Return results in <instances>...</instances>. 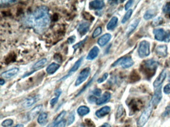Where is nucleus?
Masks as SVG:
<instances>
[{
    "mask_svg": "<svg viewBox=\"0 0 170 127\" xmlns=\"http://www.w3.org/2000/svg\"><path fill=\"white\" fill-rule=\"evenodd\" d=\"M163 11L166 14H170V2H168L164 6Z\"/></svg>",
    "mask_w": 170,
    "mask_h": 127,
    "instance_id": "obj_34",
    "label": "nucleus"
},
{
    "mask_svg": "<svg viewBox=\"0 0 170 127\" xmlns=\"http://www.w3.org/2000/svg\"><path fill=\"white\" fill-rule=\"evenodd\" d=\"M40 95H38L31 98L29 99H27L24 102L22 103V106L24 108H28L32 106L33 104L37 102L38 100H40Z\"/></svg>",
    "mask_w": 170,
    "mask_h": 127,
    "instance_id": "obj_14",
    "label": "nucleus"
},
{
    "mask_svg": "<svg viewBox=\"0 0 170 127\" xmlns=\"http://www.w3.org/2000/svg\"><path fill=\"white\" fill-rule=\"evenodd\" d=\"M134 62L131 57H123L118 59L115 62L112 67H116L118 65H120L123 68H129L134 65Z\"/></svg>",
    "mask_w": 170,
    "mask_h": 127,
    "instance_id": "obj_5",
    "label": "nucleus"
},
{
    "mask_svg": "<svg viewBox=\"0 0 170 127\" xmlns=\"http://www.w3.org/2000/svg\"><path fill=\"white\" fill-rule=\"evenodd\" d=\"M167 73L165 70L162 71L160 74L159 75V77L156 78L155 82L153 83V86L155 88H157L160 87L162 83H163L165 79L166 78Z\"/></svg>",
    "mask_w": 170,
    "mask_h": 127,
    "instance_id": "obj_9",
    "label": "nucleus"
},
{
    "mask_svg": "<svg viewBox=\"0 0 170 127\" xmlns=\"http://www.w3.org/2000/svg\"><path fill=\"white\" fill-rule=\"evenodd\" d=\"M62 92L61 89H57L55 92H54V94L56 95V96L60 97L61 94H62Z\"/></svg>",
    "mask_w": 170,
    "mask_h": 127,
    "instance_id": "obj_45",
    "label": "nucleus"
},
{
    "mask_svg": "<svg viewBox=\"0 0 170 127\" xmlns=\"http://www.w3.org/2000/svg\"><path fill=\"white\" fill-rule=\"evenodd\" d=\"M150 44L147 41L141 42L138 48V54L141 58H145L150 55Z\"/></svg>",
    "mask_w": 170,
    "mask_h": 127,
    "instance_id": "obj_6",
    "label": "nucleus"
},
{
    "mask_svg": "<svg viewBox=\"0 0 170 127\" xmlns=\"http://www.w3.org/2000/svg\"><path fill=\"white\" fill-rule=\"evenodd\" d=\"M94 77H95V76H94L92 78V79H90V81L86 84V86H85V87H83V88L82 89V90H81V91L79 92V93H78L77 96H78V95H80V94H82L83 92H84L85 89L88 88V87L89 86V85H90V84H91L92 82L94 80Z\"/></svg>",
    "mask_w": 170,
    "mask_h": 127,
    "instance_id": "obj_33",
    "label": "nucleus"
},
{
    "mask_svg": "<svg viewBox=\"0 0 170 127\" xmlns=\"http://www.w3.org/2000/svg\"><path fill=\"white\" fill-rule=\"evenodd\" d=\"M59 67H60L59 65L58 64L55 63H52L46 69V71H47V73L49 75H52V74L55 73L59 68Z\"/></svg>",
    "mask_w": 170,
    "mask_h": 127,
    "instance_id": "obj_20",
    "label": "nucleus"
},
{
    "mask_svg": "<svg viewBox=\"0 0 170 127\" xmlns=\"http://www.w3.org/2000/svg\"><path fill=\"white\" fill-rule=\"evenodd\" d=\"M157 12L153 9H150L147 11L144 15V18L146 20H149L153 18L156 15Z\"/></svg>",
    "mask_w": 170,
    "mask_h": 127,
    "instance_id": "obj_23",
    "label": "nucleus"
},
{
    "mask_svg": "<svg viewBox=\"0 0 170 127\" xmlns=\"http://www.w3.org/2000/svg\"><path fill=\"white\" fill-rule=\"evenodd\" d=\"M99 52V49L98 47H93L89 52L88 54L86 57V59L88 60H94L98 57Z\"/></svg>",
    "mask_w": 170,
    "mask_h": 127,
    "instance_id": "obj_18",
    "label": "nucleus"
},
{
    "mask_svg": "<svg viewBox=\"0 0 170 127\" xmlns=\"http://www.w3.org/2000/svg\"><path fill=\"white\" fill-rule=\"evenodd\" d=\"M163 18L161 17H157L152 22V26H160L162 25L163 23Z\"/></svg>",
    "mask_w": 170,
    "mask_h": 127,
    "instance_id": "obj_29",
    "label": "nucleus"
},
{
    "mask_svg": "<svg viewBox=\"0 0 170 127\" xmlns=\"http://www.w3.org/2000/svg\"><path fill=\"white\" fill-rule=\"evenodd\" d=\"M168 48L166 45H161L158 46L156 48V53L159 56L165 57L168 54Z\"/></svg>",
    "mask_w": 170,
    "mask_h": 127,
    "instance_id": "obj_12",
    "label": "nucleus"
},
{
    "mask_svg": "<svg viewBox=\"0 0 170 127\" xmlns=\"http://www.w3.org/2000/svg\"><path fill=\"white\" fill-rule=\"evenodd\" d=\"M58 99H59V97L56 96L55 97L53 98L52 100L50 101V104L52 105H54V104H56L58 101Z\"/></svg>",
    "mask_w": 170,
    "mask_h": 127,
    "instance_id": "obj_43",
    "label": "nucleus"
},
{
    "mask_svg": "<svg viewBox=\"0 0 170 127\" xmlns=\"http://www.w3.org/2000/svg\"><path fill=\"white\" fill-rule=\"evenodd\" d=\"M92 93L94 95H96L97 96H100L101 93H102V92H101V89L99 88H96L93 91Z\"/></svg>",
    "mask_w": 170,
    "mask_h": 127,
    "instance_id": "obj_38",
    "label": "nucleus"
},
{
    "mask_svg": "<svg viewBox=\"0 0 170 127\" xmlns=\"http://www.w3.org/2000/svg\"><path fill=\"white\" fill-rule=\"evenodd\" d=\"M66 121L65 120H62L61 122L58 123V124H57V126H56V127H65V125H66Z\"/></svg>",
    "mask_w": 170,
    "mask_h": 127,
    "instance_id": "obj_44",
    "label": "nucleus"
},
{
    "mask_svg": "<svg viewBox=\"0 0 170 127\" xmlns=\"http://www.w3.org/2000/svg\"><path fill=\"white\" fill-rule=\"evenodd\" d=\"M19 72V68H11L8 71H5L4 72L1 73V76L5 78H11L13 77L15 75H16Z\"/></svg>",
    "mask_w": 170,
    "mask_h": 127,
    "instance_id": "obj_10",
    "label": "nucleus"
},
{
    "mask_svg": "<svg viewBox=\"0 0 170 127\" xmlns=\"http://www.w3.org/2000/svg\"><path fill=\"white\" fill-rule=\"evenodd\" d=\"M42 108V105H37V106L33 108L32 110H31L28 114V118L30 120H32L36 117V116L40 113Z\"/></svg>",
    "mask_w": 170,
    "mask_h": 127,
    "instance_id": "obj_15",
    "label": "nucleus"
},
{
    "mask_svg": "<svg viewBox=\"0 0 170 127\" xmlns=\"http://www.w3.org/2000/svg\"><path fill=\"white\" fill-rule=\"evenodd\" d=\"M169 114H170V104L168 105L166 108L165 110L162 114V116L165 117L166 116H168Z\"/></svg>",
    "mask_w": 170,
    "mask_h": 127,
    "instance_id": "obj_37",
    "label": "nucleus"
},
{
    "mask_svg": "<svg viewBox=\"0 0 170 127\" xmlns=\"http://www.w3.org/2000/svg\"><path fill=\"white\" fill-rule=\"evenodd\" d=\"M118 18L116 16H113L111 18L109 22L108 23L107 25V29L108 31H111L113 30L115 27L117 26V23L118 22Z\"/></svg>",
    "mask_w": 170,
    "mask_h": 127,
    "instance_id": "obj_21",
    "label": "nucleus"
},
{
    "mask_svg": "<svg viewBox=\"0 0 170 127\" xmlns=\"http://www.w3.org/2000/svg\"><path fill=\"white\" fill-rule=\"evenodd\" d=\"M12 124L13 121L12 119H7L2 122V125L4 127H10L12 125Z\"/></svg>",
    "mask_w": 170,
    "mask_h": 127,
    "instance_id": "obj_32",
    "label": "nucleus"
},
{
    "mask_svg": "<svg viewBox=\"0 0 170 127\" xmlns=\"http://www.w3.org/2000/svg\"><path fill=\"white\" fill-rule=\"evenodd\" d=\"M164 93L166 94H170V83H168L165 86L164 88Z\"/></svg>",
    "mask_w": 170,
    "mask_h": 127,
    "instance_id": "obj_39",
    "label": "nucleus"
},
{
    "mask_svg": "<svg viewBox=\"0 0 170 127\" xmlns=\"http://www.w3.org/2000/svg\"><path fill=\"white\" fill-rule=\"evenodd\" d=\"M47 62V59L46 58H43V59H42V60H40V61H38L36 63L32 66V68L34 69L35 71H36V70H37L38 68H41L46 64Z\"/></svg>",
    "mask_w": 170,
    "mask_h": 127,
    "instance_id": "obj_25",
    "label": "nucleus"
},
{
    "mask_svg": "<svg viewBox=\"0 0 170 127\" xmlns=\"http://www.w3.org/2000/svg\"><path fill=\"white\" fill-rule=\"evenodd\" d=\"M78 113L80 116H85L90 112V109L85 106H81L78 109Z\"/></svg>",
    "mask_w": 170,
    "mask_h": 127,
    "instance_id": "obj_24",
    "label": "nucleus"
},
{
    "mask_svg": "<svg viewBox=\"0 0 170 127\" xmlns=\"http://www.w3.org/2000/svg\"><path fill=\"white\" fill-rule=\"evenodd\" d=\"M83 60V57H82L80 58L75 62V63L74 64V65H73V66L72 68L69 70L68 74H67V75L64 76L61 79H59L58 82H61V81L65 80V79H67V78L69 77L70 76H72L73 73H74L78 69V68H79L80 65L82 64Z\"/></svg>",
    "mask_w": 170,
    "mask_h": 127,
    "instance_id": "obj_8",
    "label": "nucleus"
},
{
    "mask_svg": "<svg viewBox=\"0 0 170 127\" xmlns=\"http://www.w3.org/2000/svg\"><path fill=\"white\" fill-rule=\"evenodd\" d=\"M102 33V28L100 26L97 27V28L94 30L93 33L92 34V38H95L97 37L99 35H100L101 33Z\"/></svg>",
    "mask_w": 170,
    "mask_h": 127,
    "instance_id": "obj_30",
    "label": "nucleus"
},
{
    "mask_svg": "<svg viewBox=\"0 0 170 127\" xmlns=\"http://www.w3.org/2000/svg\"><path fill=\"white\" fill-rule=\"evenodd\" d=\"M98 99H96L95 97L93 96H91L88 98L89 102H90V103L94 102H96Z\"/></svg>",
    "mask_w": 170,
    "mask_h": 127,
    "instance_id": "obj_46",
    "label": "nucleus"
},
{
    "mask_svg": "<svg viewBox=\"0 0 170 127\" xmlns=\"http://www.w3.org/2000/svg\"><path fill=\"white\" fill-rule=\"evenodd\" d=\"M132 13H133V11L132 10H129L126 12V14L125 15V16H124L123 18L122 19V21H121V22L122 23H124L128 21L130 18L131 16H132Z\"/></svg>",
    "mask_w": 170,
    "mask_h": 127,
    "instance_id": "obj_27",
    "label": "nucleus"
},
{
    "mask_svg": "<svg viewBox=\"0 0 170 127\" xmlns=\"http://www.w3.org/2000/svg\"><path fill=\"white\" fill-rule=\"evenodd\" d=\"M88 37L86 36L84 39H83V40L79 42L78 43H77V44L74 45L73 46V48L74 49V50H76L77 49H78V48H79L80 47L82 46V45L83 44H84L85 43V41H86V40L88 39Z\"/></svg>",
    "mask_w": 170,
    "mask_h": 127,
    "instance_id": "obj_31",
    "label": "nucleus"
},
{
    "mask_svg": "<svg viewBox=\"0 0 170 127\" xmlns=\"http://www.w3.org/2000/svg\"><path fill=\"white\" fill-rule=\"evenodd\" d=\"M108 77V74L107 73H105L103 75L102 77L100 78H99L98 80V82L99 83H101L103 82H104V81L107 79V78Z\"/></svg>",
    "mask_w": 170,
    "mask_h": 127,
    "instance_id": "obj_36",
    "label": "nucleus"
},
{
    "mask_svg": "<svg viewBox=\"0 0 170 127\" xmlns=\"http://www.w3.org/2000/svg\"><path fill=\"white\" fill-rule=\"evenodd\" d=\"M123 107L122 105H120L119 106L118 109L117 110V114H116L117 118L120 117L122 116L123 113Z\"/></svg>",
    "mask_w": 170,
    "mask_h": 127,
    "instance_id": "obj_35",
    "label": "nucleus"
},
{
    "mask_svg": "<svg viewBox=\"0 0 170 127\" xmlns=\"http://www.w3.org/2000/svg\"><path fill=\"white\" fill-rule=\"evenodd\" d=\"M28 25L37 32H42L49 26L51 18L48 9L45 6L38 7L27 19Z\"/></svg>",
    "mask_w": 170,
    "mask_h": 127,
    "instance_id": "obj_1",
    "label": "nucleus"
},
{
    "mask_svg": "<svg viewBox=\"0 0 170 127\" xmlns=\"http://www.w3.org/2000/svg\"><path fill=\"white\" fill-rule=\"evenodd\" d=\"M140 20H136L133 21L127 28V30H126V34L127 35L130 34V33H132L133 31L135 30L136 28L137 27V26L139 25V23Z\"/></svg>",
    "mask_w": 170,
    "mask_h": 127,
    "instance_id": "obj_22",
    "label": "nucleus"
},
{
    "mask_svg": "<svg viewBox=\"0 0 170 127\" xmlns=\"http://www.w3.org/2000/svg\"><path fill=\"white\" fill-rule=\"evenodd\" d=\"M5 81H4V79H1V81H0V84L1 85V86H2V85H4V84H5Z\"/></svg>",
    "mask_w": 170,
    "mask_h": 127,
    "instance_id": "obj_48",
    "label": "nucleus"
},
{
    "mask_svg": "<svg viewBox=\"0 0 170 127\" xmlns=\"http://www.w3.org/2000/svg\"><path fill=\"white\" fill-rule=\"evenodd\" d=\"M159 63L158 62L153 60H146L143 62L141 65V70L142 72L148 78L152 77L158 68Z\"/></svg>",
    "mask_w": 170,
    "mask_h": 127,
    "instance_id": "obj_2",
    "label": "nucleus"
},
{
    "mask_svg": "<svg viewBox=\"0 0 170 127\" xmlns=\"http://www.w3.org/2000/svg\"><path fill=\"white\" fill-rule=\"evenodd\" d=\"M133 1H132V0H130L129 1L127 2L126 5L125 6V10L127 11V10L129 9L130 7L132 6V4H133Z\"/></svg>",
    "mask_w": 170,
    "mask_h": 127,
    "instance_id": "obj_42",
    "label": "nucleus"
},
{
    "mask_svg": "<svg viewBox=\"0 0 170 127\" xmlns=\"http://www.w3.org/2000/svg\"><path fill=\"white\" fill-rule=\"evenodd\" d=\"M14 127H23V125H22V124H19V125H17Z\"/></svg>",
    "mask_w": 170,
    "mask_h": 127,
    "instance_id": "obj_49",
    "label": "nucleus"
},
{
    "mask_svg": "<svg viewBox=\"0 0 170 127\" xmlns=\"http://www.w3.org/2000/svg\"><path fill=\"white\" fill-rule=\"evenodd\" d=\"M100 127H111V125L108 123H104Z\"/></svg>",
    "mask_w": 170,
    "mask_h": 127,
    "instance_id": "obj_47",
    "label": "nucleus"
},
{
    "mask_svg": "<svg viewBox=\"0 0 170 127\" xmlns=\"http://www.w3.org/2000/svg\"><path fill=\"white\" fill-rule=\"evenodd\" d=\"M111 35L109 33H106L100 37L98 40V43L100 46L103 47L107 44L111 39Z\"/></svg>",
    "mask_w": 170,
    "mask_h": 127,
    "instance_id": "obj_17",
    "label": "nucleus"
},
{
    "mask_svg": "<svg viewBox=\"0 0 170 127\" xmlns=\"http://www.w3.org/2000/svg\"><path fill=\"white\" fill-rule=\"evenodd\" d=\"M48 118V114L47 113H42L40 114L38 119V123L41 125H43L46 123Z\"/></svg>",
    "mask_w": 170,
    "mask_h": 127,
    "instance_id": "obj_26",
    "label": "nucleus"
},
{
    "mask_svg": "<svg viewBox=\"0 0 170 127\" xmlns=\"http://www.w3.org/2000/svg\"><path fill=\"white\" fill-rule=\"evenodd\" d=\"M105 6L103 1L95 0L91 1L89 3V7L92 10H101Z\"/></svg>",
    "mask_w": 170,
    "mask_h": 127,
    "instance_id": "obj_11",
    "label": "nucleus"
},
{
    "mask_svg": "<svg viewBox=\"0 0 170 127\" xmlns=\"http://www.w3.org/2000/svg\"><path fill=\"white\" fill-rule=\"evenodd\" d=\"M16 1H12V0H9V1H1V5H7V4H13L15 2H16Z\"/></svg>",
    "mask_w": 170,
    "mask_h": 127,
    "instance_id": "obj_41",
    "label": "nucleus"
},
{
    "mask_svg": "<svg viewBox=\"0 0 170 127\" xmlns=\"http://www.w3.org/2000/svg\"><path fill=\"white\" fill-rule=\"evenodd\" d=\"M110 111H111V108L110 107L105 106L96 111L95 114L98 118H100L108 114Z\"/></svg>",
    "mask_w": 170,
    "mask_h": 127,
    "instance_id": "obj_19",
    "label": "nucleus"
},
{
    "mask_svg": "<svg viewBox=\"0 0 170 127\" xmlns=\"http://www.w3.org/2000/svg\"><path fill=\"white\" fill-rule=\"evenodd\" d=\"M156 102L152 98L147 107L143 111L142 114L140 116L137 122V126L139 127H143L145 126L150 117L152 113L153 112L154 107L157 105Z\"/></svg>",
    "mask_w": 170,
    "mask_h": 127,
    "instance_id": "obj_3",
    "label": "nucleus"
},
{
    "mask_svg": "<svg viewBox=\"0 0 170 127\" xmlns=\"http://www.w3.org/2000/svg\"><path fill=\"white\" fill-rule=\"evenodd\" d=\"M75 39H76V37L74 35L72 36L69 37V38L68 39V42L69 44H72L74 43L75 42Z\"/></svg>",
    "mask_w": 170,
    "mask_h": 127,
    "instance_id": "obj_40",
    "label": "nucleus"
},
{
    "mask_svg": "<svg viewBox=\"0 0 170 127\" xmlns=\"http://www.w3.org/2000/svg\"><path fill=\"white\" fill-rule=\"evenodd\" d=\"M90 72H91V69L90 68L86 67L83 70H82L79 76L78 77V78L75 81V86L78 87L82 84L84 81H86V79L90 75Z\"/></svg>",
    "mask_w": 170,
    "mask_h": 127,
    "instance_id": "obj_7",
    "label": "nucleus"
},
{
    "mask_svg": "<svg viewBox=\"0 0 170 127\" xmlns=\"http://www.w3.org/2000/svg\"><path fill=\"white\" fill-rule=\"evenodd\" d=\"M74 119H75V113L74 111H72V112L69 114V116L68 117V125H71L74 122Z\"/></svg>",
    "mask_w": 170,
    "mask_h": 127,
    "instance_id": "obj_28",
    "label": "nucleus"
},
{
    "mask_svg": "<svg viewBox=\"0 0 170 127\" xmlns=\"http://www.w3.org/2000/svg\"><path fill=\"white\" fill-rule=\"evenodd\" d=\"M155 38L159 41L169 42L170 41V33L166 31L162 28H158L153 31Z\"/></svg>",
    "mask_w": 170,
    "mask_h": 127,
    "instance_id": "obj_4",
    "label": "nucleus"
},
{
    "mask_svg": "<svg viewBox=\"0 0 170 127\" xmlns=\"http://www.w3.org/2000/svg\"><path fill=\"white\" fill-rule=\"evenodd\" d=\"M90 28V24L88 22H82L80 23L78 27V31L79 34L82 36L86 34Z\"/></svg>",
    "mask_w": 170,
    "mask_h": 127,
    "instance_id": "obj_13",
    "label": "nucleus"
},
{
    "mask_svg": "<svg viewBox=\"0 0 170 127\" xmlns=\"http://www.w3.org/2000/svg\"><path fill=\"white\" fill-rule=\"evenodd\" d=\"M111 93H110L109 92H105L101 97L98 99L96 102V104L98 105H100L104 104L107 101H108L111 98Z\"/></svg>",
    "mask_w": 170,
    "mask_h": 127,
    "instance_id": "obj_16",
    "label": "nucleus"
}]
</instances>
